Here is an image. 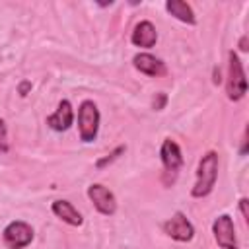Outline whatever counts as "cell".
I'll return each instance as SVG.
<instances>
[{
	"instance_id": "1",
	"label": "cell",
	"mask_w": 249,
	"mask_h": 249,
	"mask_svg": "<svg viewBox=\"0 0 249 249\" xmlns=\"http://www.w3.org/2000/svg\"><path fill=\"white\" fill-rule=\"evenodd\" d=\"M218 177V156L216 152H208L206 156H202V160L198 161V171H196V183L193 187V196H206Z\"/></svg>"
},
{
	"instance_id": "2",
	"label": "cell",
	"mask_w": 249,
	"mask_h": 249,
	"mask_svg": "<svg viewBox=\"0 0 249 249\" xmlns=\"http://www.w3.org/2000/svg\"><path fill=\"white\" fill-rule=\"evenodd\" d=\"M226 89H228V97L237 101L245 95L247 91V80H245V72H243V66H241V60L239 56L231 51L230 53V68H228V84H226Z\"/></svg>"
},
{
	"instance_id": "3",
	"label": "cell",
	"mask_w": 249,
	"mask_h": 249,
	"mask_svg": "<svg viewBox=\"0 0 249 249\" xmlns=\"http://www.w3.org/2000/svg\"><path fill=\"white\" fill-rule=\"evenodd\" d=\"M78 124H80V138L84 142H93L99 128V111L93 101H84L80 105Z\"/></svg>"
},
{
	"instance_id": "4",
	"label": "cell",
	"mask_w": 249,
	"mask_h": 249,
	"mask_svg": "<svg viewBox=\"0 0 249 249\" xmlns=\"http://www.w3.org/2000/svg\"><path fill=\"white\" fill-rule=\"evenodd\" d=\"M33 239V230L25 222H12L4 230V243L10 249H21L29 245Z\"/></svg>"
},
{
	"instance_id": "5",
	"label": "cell",
	"mask_w": 249,
	"mask_h": 249,
	"mask_svg": "<svg viewBox=\"0 0 249 249\" xmlns=\"http://www.w3.org/2000/svg\"><path fill=\"white\" fill-rule=\"evenodd\" d=\"M214 237H216V241L222 249H237L233 222L228 214H222L214 220Z\"/></svg>"
},
{
	"instance_id": "6",
	"label": "cell",
	"mask_w": 249,
	"mask_h": 249,
	"mask_svg": "<svg viewBox=\"0 0 249 249\" xmlns=\"http://www.w3.org/2000/svg\"><path fill=\"white\" fill-rule=\"evenodd\" d=\"M88 196L91 198L93 206H95L101 214H105V216L115 214V210H117V200H115V195H113L107 187H103V185H91V187L88 189Z\"/></svg>"
},
{
	"instance_id": "7",
	"label": "cell",
	"mask_w": 249,
	"mask_h": 249,
	"mask_svg": "<svg viewBox=\"0 0 249 249\" xmlns=\"http://www.w3.org/2000/svg\"><path fill=\"white\" fill-rule=\"evenodd\" d=\"M163 230L169 237H173L177 241H189V239H193V233H195L193 224L185 218L183 212H175L173 218L163 224Z\"/></svg>"
},
{
	"instance_id": "8",
	"label": "cell",
	"mask_w": 249,
	"mask_h": 249,
	"mask_svg": "<svg viewBox=\"0 0 249 249\" xmlns=\"http://www.w3.org/2000/svg\"><path fill=\"white\" fill-rule=\"evenodd\" d=\"M160 156H161V161H163L165 173H167V175H171V181H173V179H175V175H177V171H179V167H181V163H183V156H181V150H179L177 142H173L171 138L163 140Z\"/></svg>"
},
{
	"instance_id": "9",
	"label": "cell",
	"mask_w": 249,
	"mask_h": 249,
	"mask_svg": "<svg viewBox=\"0 0 249 249\" xmlns=\"http://www.w3.org/2000/svg\"><path fill=\"white\" fill-rule=\"evenodd\" d=\"M72 121H74L72 105H70V101L64 99V101H60L56 113L47 119V124H49L51 128H54V130H66V128H70Z\"/></svg>"
},
{
	"instance_id": "10",
	"label": "cell",
	"mask_w": 249,
	"mask_h": 249,
	"mask_svg": "<svg viewBox=\"0 0 249 249\" xmlns=\"http://www.w3.org/2000/svg\"><path fill=\"white\" fill-rule=\"evenodd\" d=\"M156 39H158V33H156V27L150 21H140L132 31V43L136 47L150 49V47L156 45Z\"/></svg>"
},
{
	"instance_id": "11",
	"label": "cell",
	"mask_w": 249,
	"mask_h": 249,
	"mask_svg": "<svg viewBox=\"0 0 249 249\" xmlns=\"http://www.w3.org/2000/svg\"><path fill=\"white\" fill-rule=\"evenodd\" d=\"M134 66H136L140 72L148 74V76H161V74L165 72L163 62H161L160 58H156V56L148 54V53L136 54V56H134Z\"/></svg>"
},
{
	"instance_id": "12",
	"label": "cell",
	"mask_w": 249,
	"mask_h": 249,
	"mask_svg": "<svg viewBox=\"0 0 249 249\" xmlns=\"http://www.w3.org/2000/svg\"><path fill=\"white\" fill-rule=\"evenodd\" d=\"M53 212L60 220H64L66 224H70V226H80L82 224V214L68 200H54L53 202Z\"/></svg>"
},
{
	"instance_id": "13",
	"label": "cell",
	"mask_w": 249,
	"mask_h": 249,
	"mask_svg": "<svg viewBox=\"0 0 249 249\" xmlns=\"http://www.w3.org/2000/svg\"><path fill=\"white\" fill-rule=\"evenodd\" d=\"M165 8H167V12H169L171 16H175L177 19H181V21H185V23H189V25L195 23V14H193V10H191V6H189L187 2L169 0V2L165 4Z\"/></svg>"
},
{
	"instance_id": "14",
	"label": "cell",
	"mask_w": 249,
	"mask_h": 249,
	"mask_svg": "<svg viewBox=\"0 0 249 249\" xmlns=\"http://www.w3.org/2000/svg\"><path fill=\"white\" fill-rule=\"evenodd\" d=\"M4 150H6V124L0 119V152H4Z\"/></svg>"
},
{
	"instance_id": "15",
	"label": "cell",
	"mask_w": 249,
	"mask_h": 249,
	"mask_svg": "<svg viewBox=\"0 0 249 249\" xmlns=\"http://www.w3.org/2000/svg\"><path fill=\"white\" fill-rule=\"evenodd\" d=\"M239 204H241V212H243V216L247 218V198H241Z\"/></svg>"
}]
</instances>
